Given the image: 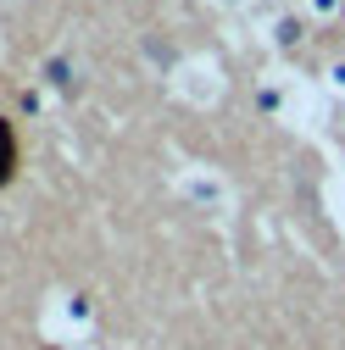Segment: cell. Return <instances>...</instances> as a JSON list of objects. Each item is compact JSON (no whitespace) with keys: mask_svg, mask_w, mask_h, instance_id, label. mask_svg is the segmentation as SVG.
<instances>
[{"mask_svg":"<svg viewBox=\"0 0 345 350\" xmlns=\"http://www.w3.org/2000/svg\"><path fill=\"white\" fill-rule=\"evenodd\" d=\"M312 12L318 17H340V0H312Z\"/></svg>","mask_w":345,"mask_h":350,"instance_id":"6da1fadb","label":"cell"}]
</instances>
